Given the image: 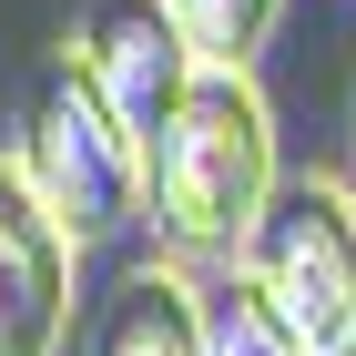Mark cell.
<instances>
[{
    "instance_id": "6da1fadb",
    "label": "cell",
    "mask_w": 356,
    "mask_h": 356,
    "mask_svg": "<svg viewBox=\"0 0 356 356\" xmlns=\"http://www.w3.org/2000/svg\"><path fill=\"white\" fill-rule=\"evenodd\" d=\"M275 102L254 61H204L173 102V122L143 143V204L184 265H234L275 193Z\"/></svg>"
},
{
    "instance_id": "7a4b0ae2",
    "label": "cell",
    "mask_w": 356,
    "mask_h": 356,
    "mask_svg": "<svg viewBox=\"0 0 356 356\" xmlns=\"http://www.w3.org/2000/svg\"><path fill=\"white\" fill-rule=\"evenodd\" d=\"M21 163L31 184L51 193V214L102 245L143 214V133L112 112V92L82 72V51H61L31 72V102H21Z\"/></svg>"
},
{
    "instance_id": "3957f363",
    "label": "cell",
    "mask_w": 356,
    "mask_h": 356,
    "mask_svg": "<svg viewBox=\"0 0 356 356\" xmlns=\"http://www.w3.org/2000/svg\"><path fill=\"white\" fill-rule=\"evenodd\" d=\"M234 265L305 326V346L356 336V184L336 163L275 173V193H265V214H254Z\"/></svg>"
},
{
    "instance_id": "277c9868",
    "label": "cell",
    "mask_w": 356,
    "mask_h": 356,
    "mask_svg": "<svg viewBox=\"0 0 356 356\" xmlns=\"http://www.w3.org/2000/svg\"><path fill=\"white\" fill-rule=\"evenodd\" d=\"M82 234L51 214L21 153H0V356H61L82 296Z\"/></svg>"
},
{
    "instance_id": "5b68a950",
    "label": "cell",
    "mask_w": 356,
    "mask_h": 356,
    "mask_svg": "<svg viewBox=\"0 0 356 356\" xmlns=\"http://www.w3.org/2000/svg\"><path fill=\"white\" fill-rule=\"evenodd\" d=\"M72 51H82V72L112 92V112H122L143 143L173 122L184 82L204 72V51H193V31H184V10H173V0H82Z\"/></svg>"
},
{
    "instance_id": "8992f818",
    "label": "cell",
    "mask_w": 356,
    "mask_h": 356,
    "mask_svg": "<svg viewBox=\"0 0 356 356\" xmlns=\"http://www.w3.org/2000/svg\"><path fill=\"white\" fill-rule=\"evenodd\" d=\"M82 356H204V285H193V265L173 245L122 265L112 296L82 326Z\"/></svg>"
},
{
    "instance_id": "52a82bcc",
    "label": "cell",
    "mask_w": 356,
    "mask_h": 356,
    "mask_svg": "<svg viewBox=\"0 0 356 356\" xmlns=\"http://www.w3.org/2000/svg\"><path fill=\"white\" fill-rule=\"evenodd\" d=\"M204 356H316V346L245 265H224V285L204 296Z\"/></svg>"
},
{
    "instance_id": "ba28073f",
    "label": "cell",
    "mask_w": 356,
    "mask_h": 356,
    "mask_svg": "<svg viewBox=\"0 0 356 356\" xmlns=\"http://www.w3.org/2000/svg\"><path fill=\"white\" fill-rule=\"evenodd\" d=\"M173 10H184L204 61H254L275 41V21H285V0H173Z\"/></svg>"
},
{
    "instance_id": "9c48e42d",
    "label": "cell",
    "mask_w": 356,
    "mask_h": 356,
    "mask_svg": "<svg viewBox=\"0 0 356 356\" xmlns=\"http://www.w3.org/2000/svg\"><path fill=\"white\" fill-rule=\"evenodd\" d=\"M316 356H356V336H336V346H316Z\"/></svg>"
}]
</instances>
